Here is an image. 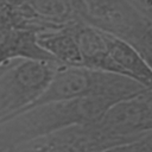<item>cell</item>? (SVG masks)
I'll return each mask as SVG.
<instances>
[{
  "mask_svg": "<svg viewBox=\"0 0 152 152\" xmlns=\"http://www.w3.org/2000/svg\"><path fill=\"white\" fill-rule=\"evenodd\" d=\"M118 101L112 95L94 94L32 107L0 124L1 147H13L72 125L93 124Z\"/></svg>",
  "mask_w": 152,
  "mask_h": 152,
  "instance_id": "obj_1",
  "label": "cell"
},
{
  "mask_svg": "<svg viewBox=\"0 0 152 152\" xmlns=\"http://www.w3.org/2000/svg\"><path fill=\"white\" fill-rule=\"evenodd\" d=\"M61 63L17 59L0 74V124L25 112L44 91Z\"/></svg>",
  "mask_w": 152,
  "mask_h": 152,
  "instance_id": "obj_2",
  "label": "cell"
},
{
  "mask_svg": "<svg viewBox=\"0 0 152 152\" xmlns=\"http://www.w3.org/2000/svg\"><path fill=\"white\" fill-rule=\"evenodd\" d=\"M87 23L131 43L152 23L132 0H77Z\"/></svg>",
  "mask_w": 152,
  "mask_h": 152,
  "instance_id": "obj_3",
  "label": "cell"
},
{
  "mask_svg": "<svg viewBox=\"0 0 152 152\" xmlns=\"http://www.w3.org/2000/svg\"><path fill=\"white\" fill-rule=\"evenodd\" d=\"M94 124L102 134L114 138L152 129V90L145 89L113 103Z\"/></svg>",
  "mask_w": 152,
  "mask_h": 152,
  "instance_id": "obj_4",
  "label": "cell"
},
{
  "mask_svg": "<svg viewBox=\"0 0 152 152\" xmlns=\"http://www.w3.org/2000/svg\"><path fill=\"white\" fill-rule=\"evenodd\" d=\"M108 56L110 72L129 77L152 90V70L132 44L109 33Z\"/></svg>",
  "mask_w": 152,
  "mask_h": 152,
  "instance_id": "obj_5",
  "label": "cell"
},
{
  "mask_svg": "<svg viewBox=\"0 0 152 152\" xmlns=\"http://www.w3.org/2000/svg\"><path fill=\"white\" fill-rule=\"evenodd\" d=\"M69 28L77 42L83 65L110 72V61L108 56L109 33L90 24H78Z\"/></svg>",
  "mask_w": 152,
  "mask_h": 152,
  "instance_id": "obj_6",
  "label": "cell"
},
{
  "mask_svg": "<svg viewBox=\"0 0 152 152\" xmlns=\"http://www.w3.org/2000/svg\"><path fill=\"white\" fill-rule=\"evenodd\" d=\"M37 42L56 62L64 65H83L77 42L69 27L38 32Z\"/></svg>",
  "mask_w": 152,
  "mask_h": 152,
  "instance_id": "obj_7",
  "label": "cell"
},
{
  "mask_svg": "<svg viewBox=\"0 0 152 152\" xmlns=\"http://www.w3.org/2000/svg\"><path fill=\"white\" fill-rule=\"evenodd\" d=\"M31 12L49 30H56L72 18V0H26Z\"/></svg>",
  "mask_w": 152,
  "mask_h": 152,
  "instance_id": "obj_8",
  "label": "cell"
},
{
  "mask_svg": "<svg viewBox=\"0 0 152 152\" xmlns=\"http://www.w3.org/2000/svg\"><path fill=\"white\" fill-rule=\"evenodd\" d=\"M129 44H132L135 48V50L144 58L148 68L152 70V24L148 25Z\"/></svg>",
  "mask_w": 152,
  "mask_h": 152,
  "instance_id": "obj_9",
  "label": "cell"
},
{
  "mask_svg": "<svg viewBox=\"0 0 152 152\" xmlns=\"http://www.w3.org/2000/svg\"><path fill=\"white\" fill-rule=\"evenodd\" d=\"M137 2L141 6V11H142V7L146 10V11H150V12H152V0H135L134 1V4L137 5Z\"/></svg>",
  "mask_w": 152,
  "mask_h": 152,
  "instance_id": "obj_10",
  "label": "cell"
},
{
  "mask_svg": "<svg viewBox=\"0 0 152 152\" xmlns=\"http://www.w3.org/2000/svg\"><path fill=\"white\" fill-rule=\"evenodd\" d=\"M103 152H128L127 146H121V147H115L113 150H108V151H103Z\"/></svg>",
  "mask_w": 152,
  "mask_h": 152,
  "instance_id": "obj_11",
  "label": "cell"
}]
</instances>
